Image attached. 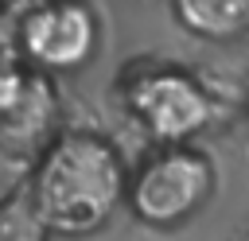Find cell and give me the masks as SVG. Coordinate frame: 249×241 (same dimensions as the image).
Instances as JSON below:
<instances>
[{"mask_svg": "<svg viewBox=\"0 0 249 241\" xmlns=\"http://www.w3.org/2000/svg\"><path fill=\"white\" fill-rule=\"evenodd\" d=\"M128 167L117 144L89 128L58 132L31 167V214L62 237L97 233L124 202Z\"/></svg>", "mask_w": 249, "mask_h": 241, "instance_id": "1", "label": "cell"}, {"mask_svg": "<svg viewBox=\"0 0 249 241\" xmlns=\"http://www.w3.org/2000/svg\"><path fill=\"white\" fill-rule=\"evenodd\" d=\"M218 190L214 159L195 144H163L152 148L132 171L124 206L148 229H179L187 225Z\"/></svg>", "mask_w": 249, "mask_h": 241, "instance_id": "2", "label": "cell"}, {"mask_svg": "<svg viewBox=\"0 0 249 241\" xmlns=\"http://www.w3.org/2000/svg\"><path fill=\"white\" fill-rule=\"evenodd\" d=\"M124 113L140 124V132L163 144H191L214 120L210 89L183 66L171 62H140L121 78Z\"/></svg>", "mask_w": 249, "mask_h": 241, "instance_id": "3", "label": "cell"}, {"mask_svg": "<svg viewBox=\"0 0 249 241\" xmlns=\"http://www.w3.org/2000/svg\"><path fill=\"white\" fill-rule=\"evenodd\" d=\"M97 51V12L86 0H31L16 19V58L31 74H74Z\"/></svg>", "mask_w": 249, "mask_h": 241, "instance_id": "4", "label": "cell"}, {"mask_svg": "<svg viewBox=\"0 0 249 241\" xmlns=\"http://www.w3.org/2000/svg\"><path fill=\"white\" fill-rule=\"evenodd\" d=\"M175 23L206 43H233L249 35V0H167Z\"/></svg>", "mask_w": 249, "mask_h": 241, "instance_id": "5", "label": "cell"}, {"mask_svg": "<svg viewBox=\"0 0 249 241\" xmlns=\"http://www.w3.org/2000/svg\"><path fill=\"white\" fill-rule=\"evenodd\" d=\"M31 82H35V74H31L16 54L0 51V124L19 113V105H23L27 93H31Z\"/></svg>", "mask_w": 249, "mask_h": 241, "instance_id": "6", "label": "cell"}, {"mask_svg": "<svg viewBox=\"0 0 249 241\" xmlns=\"http://www.w3.org/2000/svg\"><path fill=\"white\" fill-rule=\"evenodd\" d=\"M12 171H16V167H12V159H8V140L0 136V194L8 190V183H12Z\"/></svg>", "mask_w": 249, "mask_h": 241, "instance_id": "7", "label": "cell"}, {"mask_svg": "<svg viewBox=\"0 0 249 241\" xmlns=\"http://www.w3.org/2000/svg\"><path fill=\"white\" fill-rule=\"evenodd\" d=\"M4 4H16V0H0V8H4Z\"/></svg>", "mask_w": 249, "mask_h": 241, "instance_id": "8", "label": "cell"}]
</instances>
